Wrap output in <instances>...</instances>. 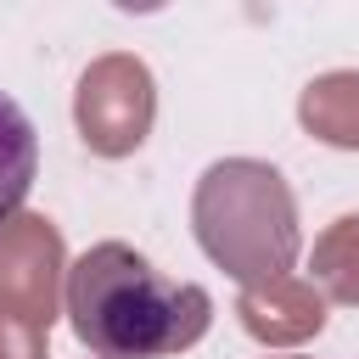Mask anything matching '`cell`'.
<instances>
[{"mask_svg": "<svg viewBox=\"0 0 359 359\" xmlns=\"http://www.w3.org/2000/svg\"><path fill=\"white\" fill-rule=\"evenodd\" d=\"M67 314L95 359H168L202 342L213 297L129 241H95L67 264Z\"/></svg>", "mask_w": 359, "mask_h": 359, "instance_id": "1", "label": "cell"}, {"mask_svg": "<svg viewBox=\"0 0 359 359\" xmlns=\"http://www.w3.org/2000/svg\"><path fill=\"white\" fill-rule=\"evenodd\" d=\"M39 180V129L34 118L0 90V224L28 202Z\"/></svg>", "mask_w": 359, "mask_h": 359, "instance_id": "2", "label": "cell"}]
</instances>
